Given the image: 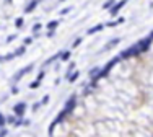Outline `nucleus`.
Returning <instances> with one entry per match:
<instances>
[{
  "mask_svg": "<svg viewBox=\"0 0 153 137\" xmlns=\"http://www.w3.org/2000/svg\"><path fill=\"white\" fill-rule=\"evenodd\" d=\"M5 124H7V118L0 113V127H5Z\"/></svg>",
  "mask_w": 153,
  "mask_h": 137,
  "instance_id": "a211bd4d",
  "label": "nucleus"
},
{
  "mask_svg": "<svg viewBox=\"0 0 153 137\" xmlns=\"http://www.w3.org/2000/svg\"><path fill=\"white\" fill-rule=\"evenodd\" d=\"M7 132H8L7 129H2V131H0V137H5V136H7Z\"/></svg>",
  "mask_w": 153,
  "mask_h": 137,
  "instance_id": "393cba45",
  "label": "nucleus"
},
{
  "mask_svg": "<svg viewBox=\"0 0 153 137\" xmlns=\"http://www.w3.org/2000/svg\"><path fill=\"white\" fill-rule=\"evenodd\" d=\"M152 38L150 36H147V38H142L140 41L137 42V46H138V47H140V52L142 54H143V52H147V51L150 49V46H152Z\"/></svg>",
  "mask_w": 153,
  "mask_h": 137,
  "instance_id": "f03ea898",
  "label": "nucleus"
},
{
  "mask_svg": "<svg viewBox=\"0 0 153 137\" xmlns=\"http://www.w3.org/2000/svg\"><path fill=\"white\" fill-rule=\"evenodd\" d=\"M104 26H106V25L99 23V25H96V26H93V28H90V29L87 31V33H88V34H95V33H98V31H101V29H103Z\"/></svg>",
  "mask_w": 153,
  "mask_h": 137,
  "instance_id": "1a4fd4ad",
  "label": "nucleus"
},
{
  "mask_svg": "<svg viewBox=\"0 0 153 137\" xmlns=\"http://www.w3.org/2000/svg\"><path fill=\"white\" fill-rule=\"evenodd\" d=\"M39 2H42V0H31L28 5H26V8H25V13H31L34 12V8H36L37 5H39Z\"/></svg>",
  "mask_w": 153,
  "mask_h": 137,
  "instance_id": "423d86ee",
  "label": "nucleus"
},
{
  "mask_svg": "<svg viewBox=\"0 0 153 137\" xmlns=\"http://www.w3.org/2000/svg\"><path fill=\"white\" fill-rule=\"evenodd\" d=\"M119 42H120V38H114V39H111V41H109L108 44L104 46V47H103V51H109L111 47H114V46H116V44H119Z\"/></svg>",
  "mask_w": 153,
  "mask_h": 137,
  "instance_id": "0eeeda50",
  "label": "nucleus"
},
{
  "mask_svg": "<svg viewBox=\"0 0 153 137\" xmlns=\"http://www.w3.org/2000/svg\"><path fill=\"white\" fill-rule=\"evenodd\" d=\"M47 103H49V95H46L44 98L41 100V104H47Z\"/></svg>",
  "mask_w": 153,
  "mask_h": 137,
  "instance_id": "4be33fe9",
  "label": "nucleus"
},
{
  "mask_svg": "<svg viewBox=\"0 0 153 137\" xmlns=\"http://www.w3.org/2000/svg\"><path fill=\"white\" fill-rule=\"evenodd\" d=\"M60 2H65V0H60Z\"/></svg>",
  "mask_w": 153,
  "mask_h": 137,
  "instance_id": "2f4dec72",
  "label": "nucleus"
},
{
  "mask_svg": "<svg viewBox=\"0 0 153 137\" xmlns=\"http://www.w3.org/2000/svg\"><path fill=\"white\" fill-rule=\"evenodd\" d=\"M15 38H17V36H15V34H12V36H8V39H7V42H12L13 39H15Z\"/></svg>",
  "mask_w": 153,
  "mask_h": 137,
  "instance_id": "bb28decb",
  "label": "nucleus"
},
{
  "mask_svg": "<svg viewBox=\"0 0 153 137\" xmlns=\"http://www.w3.org/2000/svg\"><path fill=\"white\" fill-rule=\"evenodd\" d=\"M39 85H41V82H39V80H34V82L29 83V88H31V90H36V88H39Z\"/></svg>",
  "mask_w": 153,
  "mask_h": 137,
  "instance_id": "2eb2a0df",
  "label": "nucleus"
},
{
  "mask_svg": "<svg viewBox=\"0 0 153 137\" xmlns=\"http://www.w3.org/2000/svg\"><path fill=\"white\" fill-rule=\"evenodd\" d=\"M33 67H34L33 64H29V65L23 67V69H21V70L18 72V74L15 75V77H13V80H15V82H18V80H20V79H21V77H23V75H25V74H29V72L33 70Z\"/></svg>",
  "mask_w": 153,
  "mask_h": 137,
  "instance_id": "20e7f679",
  "label": "nucleus"
},
{
  "mask_svg": "<svg viewBox=\"0 0 153 137\" xmlns=\"http://www.w3.org/2000/svg\"><path fill=\"white\" fill-rule=\"evenodd\" d=\"M150 38H152V39H153V31H152V33H150Z\"/></svg>",
  "mask_w": 153,
  "mask_h": 137,
  "instance_id": "7c9ffc66",
  "label": "nucleus"
},
{
  "mask_svg": "<svg viewBox=\"0 0 153 137\" xmlns=\"http://www.w3.org/2000/svg\"><path fill=\"white\" fill-rule=\"evenodd\" d=\"M78 77H80V72H78V70L72 72V74H70V77H69V82H70V83H73L75 80L78 79Z\"/></svg>",
  "mask_w": 153,
  "mask_h": 137,
  "instance_id": "9b49d317",
  "label": "nucleus"
},
{
  "mask_svg": "<svg viewBox=\"0 0 153 137\" xmlns=\"http://www.w3.org/2000/svg\"><path fill=\"white\" fill-rule=\"evenodd\" d=\"M5 2H7V3H12V0H5Z\"/></svg>",
  "mask_w": 153,
  "mask_h": 137,
  "instance_id": "c756f323",
  "label": "nucleus"
},
{
  "mask_svg": "<svg viewBox=\"0 0 153 137\" xmlns=\"http://www.w3.org/2000/svg\"><path fill=\"white\" fill-rule=\"evenodd\" d=\"M42 79H44V72H39L36 77V80H39V82H42Z\"/></svg>",
  "mask_w": 153,
  "mask_h": 137,
  "instance_id": "5701e85b",
  "label": "nucleus"
},
{
  "mask_svg": "<svg viewBox=\"0 0 153 137\" xmlns=\"http://www.w3.org/2000/svg\"><path fill=\"white\" fill-rule=\"evenodd\" d=\"M23 42H25V46H29L31 42H33V38H25V41Z\"/></svg>",
  "mask_w": 153,
  "mask_h": 137,
  "instance_id": "412c9836",
  "label": "nucleus"
},
{
  "mask_svg": "<svg viewBox=\"0 0 153 137\" xmlns=\"http://www.w3.org/2000/svg\"><path fill=\"white\" fill-rule=\"evenodd\" d=\"M12 93H13V95H17V93H18V88L13 87V88H12Z\"/></svg>",
  "mask_w": 153,
  "mask_h": 137,
  "instance_id": "cd10ccee",
  "label": "nucleus"
},
{
  "mask_svg": "<svg viewBox=\"0 0 153 137\" xmlns=\"http://www.w3.org/2000/svg\"><path fill=\"white\" fill-rule=\"evenodd\" d=\"M70 7H67V8H64V10H60V15H67V13H69V12H70Z\"/></svg>",
  "mask_w": 153,
  "mask_h": 137,
  "instance_id": "b1692460",
  "label": "nucleus"
},
{
  "mask_svg": "<svg viewBox=\"0 0 153 137\" xmlns=\"http://www.w3.org/2000/svg\"><path fill=\"white\" fill-rule=\"evenodd\" d=\"M64 62H67L69 59H70V51H62V57H60Z\"/></svg>",
  "mask_w": 153,
  "mask_h": 137,
  "instance_id": "4468645a",
  "label": "nucleus"
},
{
  "mask_svg": "<svg viewBox=\"0 0 153 137\" xmlns=\"http://www.w3.org/2000/svg\"><path fill=\"white\" fill-rule=\"evenodd\" d=\"M54 36V31H47V38H52Z\"/></svg>",
  "mask_w": 153,
  "mask_h": 137,
  "instance_id": "c85d7f7f",
  "label": "nucleus"
},
{
  "mask_svg": "<svg viewBox=\"0 0 153 137\" xmlns=\"http://www.w3.org/2000/svg\"><path fill=\"white\" fill-rule=\"evenodd\" d=\"M41 28H42V25H41V23H36V25L33 26V31H34V34H36V33H39V31H41Z\"/></svg>",
  "mask_w": 153,
  "mask_h": 137,
  "instance_id": "6ab92c4d",
  "label": "nucleus"
},
{
  "mask_svg": "<svg viewBox=\"0 0 153 137\" xmlns=\"http://www.w3.org/2000/svg\"><path fill=\"white\" fill-rule=\"evenodd\" d=\"M82 41H83L82 38H77V39L73 41V44H72V47H78V46L82 44Z\"/></svg>",
  "mask_w": 153,
  "mask_h": 137,
  "instance_id": "aec40b11",
  "label": "nucleus"
},
{
  "mask_svg": "<svg viewBox=\"0 0 153 137\" xmlns=\"http://www.w3.org/2000/svg\"><path fill=\"white\" fill-rule=\"evenodd\" d=\"M23 23H25L23 18H17V20H15V26H17V28H23Z\"/></svg>",
  "mask_w": 153,
  "mask_h": 137,
  "instance_id": "dca6fc26",
  "label": "nucleus"
},
{
  "mask_svg": "<svg viewBox=\"0 0 153 137\" xmlns=\"http://www.w3.org/2000/svg\"><path fill=\"white\" fill-rule=\"evenodd\" d=\"M25 51H26V47H25V46H21V47H18V49L13 52V54H15V57H20V56L25 54Z\"/></svg>",
  "mask_w": 153,
  "mask_h": 137,
  "instance_id": "ddd939ff",
  "label": "nucleus"
},
{
  "mask_svg": "<svg viewBox=\"0 0 153 137\" xmlns=\"http://www.w3.org/2000/svg\"><path fill=\"white\" fill-rule=\"evenodd\" d=\"M26 108H28V106H26L25 101H20V103H17L15 106H13V114H15L17 118H23L25 116V113H26Z\"/></svg>",
  "mask_w": 153,
  "mask_h": 137,
  "instance_id": "f257e3e1",
  "label": "nucleus"
},
{
  "mask_svg": "<svg viewBox=\"0 0 153 137\" xmlns=\"http://www.w3.org/2000/svg\"><path fill=\"white\" fill-rule=\"evenodd\" d=\"M59 26V21L57 20H52V21H49V23H47V29H49V31H55V28H57Z\"/></svg>",
  "mask_w": 153,
  "mask_h": 137,
  "instance_id": "9d476101",
  "label": "nucleus"
},
{
  "mask_svg": "<svg viewBox=\"0 0 153 137\" xmlns=\"http://www.w3.org/2000/svg\"><path fill=\"white\" fill-rule=\"evenodd\" d=\"M114 3H116L114 0H108V2H104V3H103V8L104 10H111L112 7H114Z\"/></svg>",
  "mask_w": 153,
  "mask_h": 137,
  "instance_id": "f8f14e48",
  "label": "nucleus"
},
{
  "mask_svg": "<svg viewBox=\"0 0 153 137\" xmlns=\"http://www.w3.org/2000/svg\"><path fill=\"white\" fill-rule=\"evenodd\" d=\"M39 106H41V101H39V103H36L33 106V111H37V109H39Z\"/></svg>",
  "mask_w": 153,
  "mask_h": 137,
  "instance_id": "a878e982",
  "label": "nucleus"
},
{
  "mask_svg": "<svg viewBox=\"0 0 153 137\" xmlns=\"http://www.w3.org/2000/svg\"><path fill=\"white\" fill-rule=\"evenodd\" d=\"M17 116H8V118H7V122H10V124H13V126H15V124H17Z\"/></svg>",
  "mask_w": 153,
  "mask_h": 137,
  "instance_id": "f3484780",
  "label": "nucleus"
},
{
  "mask_svg": "<svg viewBox=\"0 0 153 137\" xmlns=\"http://www.w3.org/2000/svg\"><path fill=\"white\" fill-rule=\"evenodd\" d=\"M124 18L120 17V18H117V20H114V21H108L106 23V28H112V26H117V25H120V23H124Z\"/></svg>",
  "mask_w": 153,
  "mask_h": 137,
  "instance_id": "6e6552de",
  "label": "nucleus"
},
{
  "mask_svg": "<svg viewBox=\"0 0 153 137\" xmlns=\"http://www.w3.org/2000/svg\"><path fill=\"white\" fill-rule=\"evenodd\" d=\"M75 106H77V96L73 95V96L70 98V100H69V101L65 103V108H64V109H65V111L69 113V114H72V111H73Z\"/></svg>",
  "mask_w": 153,
  "mask_h": 137,
  "instance_id": "39448f33",
  "label": "nucleus"
},
{
  "mask_svg": "<svg viewBox=\"0 0 153 137\" xmlns=\"http://www.w3.org/2000/svg\"><path fill=\"white\" fill-rule=\"evenodd\" d=\"M129 0H119V2H116V3H114V7H112L111 10H109V13H111V17H116L117 13L120 12V10L124 8L125 7V3H127Z\"/></svg>",
  "mask_w": 153,
  "mask_h": 137,
  "instance_id": "7ed1b4c3",
  "label": "nucleus"
}]
</instances>
